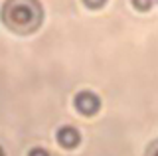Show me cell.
<instances>
[{
    "mask_svg": "<svg viewBox=\"0 0 158 156\" xmlns=\"http://www.w3.org/2000/svg\"><path fill=\"white\" fill-rule=\"evenodd\" d=\"M56 138H57L59 146H63V148H69V150L75 148V146L81 142V134H79V130L73 129V126H61V129L57 130Z\"/></svg>",
    "mask_w": 158,
    "mask_h": 156,
    "instance_id": "3",
    "label": "cell"
},
{
    "mask_svg": "<svg viewBox=\"0 0 158 156\" xmlns=\"http://www.w3.org/2000/svg\"><path fill=\"white\" fill-rule=\"evenodd\" d=\"M2 24L18 36L34 34L44 22V8L40 0H6L0 10Z\"/></svg>",
    "mask_w": 158,
    "mask_h": 156,
    "instance_id": "1",
    "label": "cell"
},
{
    "mask_svg": "<svg viewBox=\"0 0 158 156\" xmlns=\"http://www.w3.org/2000/svg\"><path fill=\"white\" fill-rule=\"evenodd\" d=\"M146 156H158V138L152 142L150 146H148V150H146Z\"/></svg>",
    "mask_w": 158,
    "mask_h": 156,
    "instance_id": "6",
    "label": "cell"
},
{
    "mask_svg": "<svg viewBox=\"0 0 158 156\" xmlns=\"http://www.w3.org/2000/svg\"><path fill=\"white\" fill-rule=\"evenodd\" d=\"M131 2L138 12H148L152 8V2H154V0H131Z\"/></svg>",
    "mask_w": 158,
    "mask_h": 156,
    "instance_id": "4",
    "label": "cell"
},
{
    "mask_svg": "<svg viewBox=\"0 0 158 156\" xmlns=\"http://www.w3.org/2000/svg\"><path fill=\"white\" fill-rule=\"evenodd\" d=\"M73 105H75V109L79 111L81 115L85 117H93L99 113V109H101V99H99L97 93H93V91H79L75 95V101H73Z\"/></svg>",
    "mask_w": 158,
    "mask_h": 156,
    "instance_id": "2",
    "label": "cell"
},
{
    "mask_svg": "<svg viewBox=\"0 0 158 156\" xmlns=\"http://www.w3.org/2000/svg\"><path fill=\"white\" fill-rule=\"evenodd\" d=\"M0 156H6V154H4V150H2V146H0Z\"/></svg>",
    "mask_w": 158,
    "mask_h": 156,
    "instance_id": "8",
    "label": "cell"
},
{
    "mask_svg": "<svg viewBox=\"0 0 158 156\" xmlns=\"http://www.w3.org/2000/svg\"><path fill=\"white\" fill-rule=\"evenodd\" d=\"M28 156H49L48 150H44V148H32L28 152Z\"/></svg>",
    "mask_w": 158,
    "mask_h": 156,
    "instance_id": "7",
    "label": "cell"
},
{
    "mask_svg": "<svg viewBox=\"0 0 158 156\" xmlns=\"http://www.w3.org/2000/svg\"><path fill=\"white\" fill-rule=\"evenodd\" d=\"M107 0H83V4H85L87 8H91V10H99V8L105 6Z\"/></svg>",
    "mask_w": 158,
    "mask_h": 156,
    "instance_id": "5",
    "label": "cell"
}]
</instances>
